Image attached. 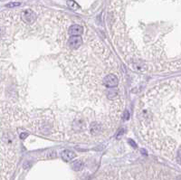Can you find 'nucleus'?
<instances>
[{"mask_svg":"<svg viewBox=\"0 0 181 180\" xmlns=\"http://www.w3.org/2000/svg\"><path fill=\"white\" fill-rule=\"evenodd\" d=\"M178 163L181 165V149H179V151H178Z\"/></svg>","mask_w":181,"mask_h":180,"instance_id":"nucleus-8","label":"nucleus"},{"mask_svg":"<svg viewBox=\"0 0 181 180\" xmlns=\"http://www.w3.org/2000/svg\"><path fill=\"white\" fill-rule=\"evenodd\" d=\"M36 14H35V12L32 11L31 9H26L25 11L22 12V14H21V18L23 21H25V23H27V24H32L35 22V20H36Z\"/></svg>","mask_w":181,"mask_h":180,"instance_id":"nucleus-2","label":"nucleus"},{"mask_svg":"<svg viewBox=\"0 0 181 180\" xmlns=\"http://www.w3.org/2000/svg\"><path fill=\"white\" fill-rule=\"evenodd\" d=\"M68 43H69V45L71 46V48L76 49L83 44V39L81 36H71L69 38Z\"/></svg>","mask_w":181,"mask_h":180,"instance_id":"nucleus-3","label":"nucleus"},{"mask_svg":"<svg viewBox=\"0 0 181 180\" xmlns=\"http://www.w3.org/2000/svg\"><path fill=\"white\" fill-rule=\"evenodd\" d=\"M102 82H103V85L107 88H114V87H117L119 84V79L115 74L110 73V74L106 75L102 79Z\"/></svg>","mask_w":181,"mask_h":180,"instance_id":"nucleus-1","label":"nucleus"},{"mask_svg":"<svg viewBox=\"0 0 181 180\" xmlns=\"http://www.w3.org/2000/svg\"><path fill=\"white\" fill-rule=\"evenodd\" d=\"M67 5H69V7L70 8H72V9H77L78 8V5L75 3V2H73V1H68V2H67Z\"/></svg>","mask_w":181,"mask_h":180,"instance_id":"nucleus-7","label":"nucleus"},{"mask_svg":"<svg viewBox=\"0 0 181 180\" xmlns=\"http://www.w3.org/2000/svg\"><path fill=\"white\" fill-rule=\"evenodd\" d=\"M61 157H62V158L64 159V160L70 161V160H72V158H75V153L72 152V151H70V150H64L61 153Z\"/></svg>","mask_w":181,"mask_h":180,"instance_id":"nucleus-5","label":"nucleus"},{"mask_svg":"<svg viewBox=\"0 0 181 180\" xmlns=\"http://www.w3.org/2000/svg\"><path fill=\"white\" fill-rule=\"evenodd\" d=\"M25 136H27V134H26V133H23V134H21V138H25Z\"/></svg>","mask_w":181,"mask_h":180,"instance_id":"nucleus-10","label":"nucleus"},{"mask_svg":"<svg viewBox=\"0 0 181 180\" xmlns=\"http://www.w3.org/2000/svg\"><path fill=\"white\" fill-rule=\"evenodd\" d=\"M20 3H11L9 5H8V6H14V5H19Z\"/></svg>","mask_w":181,"mask_h":180,"instance_id":"nucleus-9","label":"nucleus"},{"mask_svg":"<svg viewBox=\"0 0 181 180\" xmlns=\"http://www.w3.org/2000/svg\"><path fill=\"white\" fill-rule=\"evenodd\" d=\"M83 32V28L81 25H73L69 28V35L72 36H80Z\"/></svg>","mask_w":181,"mask_h":180,"instance_id":"nucleus-4","label":"nucleus"},{"mask_svg":"<svg viewBox=\"0 0 181 180\" xmlns=\"http://www.w3.org/2000/svg\"><path fill=\"white\" fill-rule=\"evenodd\" d=\"M83 168V163L81 160H77L74 163L72 164V168L74 169L75 171H80L82 170Z\"/></svg>","mask_w":181,"mask_h":180,"instance_id":"nucleus-6","label":"nucleus"}]
</instances>
